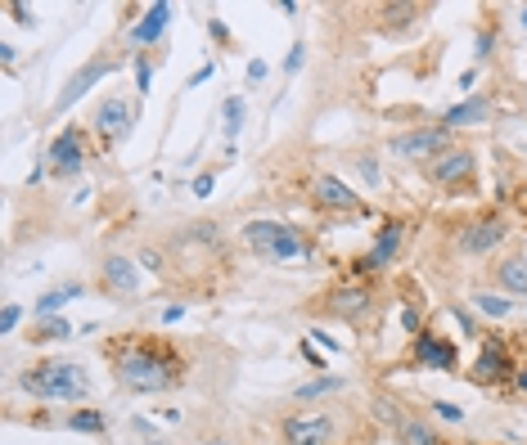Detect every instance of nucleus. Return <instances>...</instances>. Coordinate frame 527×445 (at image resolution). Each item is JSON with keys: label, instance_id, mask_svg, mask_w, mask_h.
Masks as SVG:
<instances>
[{"label": "nucleus", "instance_id": "nucleus-1", "mask_svg": "<svg viewBox=\"0 0 527 445\" xmlns=\"http://www.w3.org/2000/svg\"><path fill=\"white\" fill-rule=\"evenodd\" d=\"M109 364L118 373V382L127 392L140 396H158V392H171L185 373V360L171 342L162 337H113L109 342Z\"/></svg>", "mask_w": 527, "mask_h": 445}, {"label": "nucleus", "instance_id": "nucleus-2", "mask_svg": "<svg viewBox=\"0 0 527 445\" xmlns=\"http://www.w3.org/2000/svg\"><path fill=\"white\" fill-rule=\"evenodd\" d=\"M18 387L27 396H41V401H82L91 392L86 369L82 364H68V360H45V364L23 369L18 373Z\"/></svg>", "mask_w": 527, "mask_h": 445}, {"label": "nucleus", "instance_id": "nucleus-3", "mask_svg": "<svg viewBox=\"0 0 527 445\" xmlns=\"http://www.w3.org/2000/svg\"><path fill=\"white\" fill-rule=\"evenodd\" d=\"M244 243L262 256V261H298L307 256V238L293 229V225H279V221H249L244 225Z\"/></svg>", "mask_w": 527, "mask_h": 445}, {"label": "nucleus", "instance_id": "nucleus-4", "mask_svg": "<svg viewBox=\"0 0 527 445\" xmlns=\"http://www.w3.org/2000/svg\"><path fill=\"white\" fill-rule=\"evenodd\" d=\"M514 378V364H510V346H505V337H483V355L469 364V382H478V387H505Z\"/></svg>", "mask_w": 527, "mask_h": 445}, {"label": "nucleus", "instance_id": "nucleus-5", "mask_svg": "<svg viewBox=\"0 0 527 445\" xmlns=\"http://www.w3.org/2000/svg\"><path fill=\"white\" fill-rule=\"evenodd\" d=\"M446 140L451 131L446 126H419V131H405V135H393V158H442L446 153Z\"/></svg>", "mask_w": 527, "mask_h": 445}, {"label": "nucleus", "instance_id": "nucleus-6", "mask_svg": "<svg viewBox=\"0 0 527 445\" xmlns=\"http://www.w3.org/2000/svg\"><path fill=\"white\" fill-rule=\"evenodd\" d=\"M505 243V221L501 217H483V221L464 225L460 234H455V247L464 252V256H483V252H492V247H501Z\"/></svg>", "mask_w": 527, "mask_h": 445}, {"label": "nucleus", "instance_id": "nucleus-7", "mask_svg": "<svg viewBox=\"0 0 527 445\" xmlns=\"http://www.w3.org/2000/svg\"><path fill=\"white\" fill-rule=\"evenodd\" d=\"M329 437H334L329 414H293V419H284V445H325Z\"/></svg>", "mask_w": 527, "mask_h": 445}, {"label": "nucleus", "instance_id": "nucleus-8", "mask_svg": "<svg viewBox=\"0 0 527 445\" xmlns=\"http://www.w3.org/2000/svg\"><path fill=\"white\" fill-rule=\"evenodd\" d=\"M433 180L442 189H460L473 180V153L469 149H446L442 158H433Z\"/></svg>", "mask_w": 527, "mask_h": 445}, {"label": "nucleus", "instance_id": "nucleus-9", "mask_svg": "<svg viewBox=\"0 0 527 445\" xmlns=\"http://www.w3.org/2000/svg\"><path fill=\"white\" fill-rule=\"evenodd\" d=\"M401 238H405V225H401V221H388L384 229H379V243H375V252H370V256H361L352 270L366 279V275H375V270L393 266V256L401 252Z\"/></svg>", "mask_w": 527, "mask_h": 445}, {"label": "nucleus", "instance_id": "nucleus-10", "mask_svg": "<svg viewBox=\"0 0 527 445\" xmlns=\"http://www.w3.org/2000/svg\"><path fill=\"white\" fill-rule=\"evenodd\" d=\"M95 131H100V144H122L132 135V104L127 100H104L95 112Z\"/></svg>", "mask_w": 527, "mask_h": 445}, {"label": "nucleus", "instance_id": "nucleus-11", "mask_svg": "<svg viewBox=\"0 0 527 445\" xmlns=\"http://www.w3.org/2000/svg\"><path fill=\"white\" fill-rule=\"evenodd\" d=\"M370 288L366 284H343V288H334L329 297H325V311L329 315H338V320H361L366 311H370Z\"/></svg>", "mask_w": 527, "mask_h": 445}, {"label": "nucleus", "instance_id": "nucleus-12", "mask_svg": "<svg viewBox=\"0 0 527 445\" xmlns=\"http://www.w3.org/2000/svg\"><path fill=\"white\" fill-rule=\"evenodd\" d=\"M113 68H118L113 59H95V63H86V68H82V73H77V77H73V82L63 86V95L54 100V112L73 109V104H77V100H82V95H86V91H91L95 82H104V77H109Z\"/></svg>", "mask_w": 527, "mask_h": 445}, {"label": "nucleus", "instance_id": "nucleus-13", "mask_svg": "<svg viewBox=\"0 0 527 445\" xmlns=\"http://www.w3.org/2000/svg\"><path fill=\"white\" fill-rule=\"evenodd\" d=\"M45 162H50L54 176H77V171H82V135H77V131H63V135L50 144Z\"/></svg>", "mask_w": 527, "mask_h": 445}, {"label": "nucleus", "instance_id": "nucleus-14", "mask_svg": "<svg viewBox=\"0 0 527 445\" xmlns=\"http://www.w3.org/2000/svg\"><path fill=\"white\" fill-rule=\"evenodd\" d=\"M415 364H424V369H455V346L437 334H419L415 337Z\"/></svg>", "mask_w": 527, "mask_h": 445}, {"label": "nucleus", "instance_id": "nucleus-15", "mask_svg": "<svg viewBox=\"0 0 527 445\" xmlns=\"http://www.w3.org/2000/svg\"><path fill=\"white\" fill-rule=\"evenodd\" d=\"M104 288L118 293V297L140 293V266L127 261V256H104Z\"/></svg>", "mask_w": 527, "mask_h": 445}, {"label": "nucleus", "instance_id": "nucleus-16", "mask_svg": "<svg viewBox=\"0 0 527 445\" xmlns=\"http://www.w3.org/2000/svg\"><path fill=\"white\" fill-rule=\"evenodd\" d=\"M311 194H316V203L329 208V212H356V208H361L356 194H352L338 176H316V189H311Z\"/></svg>", "mask_w": 527, "mask_h": 445}, {"label": "nucleus", "instance_id": "nucleus-17", "mask_svg": "<svg viewBox=\"0 0 527 445\" xmlns=\"http://www.w3.org/2000/svg\"><path fill=\"white\" fill-rule=\"evenodd\" d=\"M167 23H171V5H167V0H158V5H149V9H144V18L132 27V41H135V45H153V41L167 32Z\"/></svg>", "mask_w": 527, "mask_h": 445}, {"label": "nucleus", "instance_id": "nucleus-18", "mask_svg": "<svg viewBox=\"0 0 527 445\" xmlns=\"http://www.w3.org/2000/svg\"><path fill=\"white\" fill-rule=\"evenodd\" d=\"M496 279H501V288H505V293L523 297V293H527V261H523V256L501 261V266H496Z\"/></svg>", "mask_w": 527, "mask_h": 445}, {"label": "nucleus", "instance_id": "nucleus-19", "mask_svg": "<svg viewBox=\"0 0 527 445\" xmlns=\"http://www.w3.org/2000/svg\"><path fill=\"white\" fill-rule=\"evenodd\" d=\"M487 112H492L487 95H473V100H464V104H455V109L446 112V131H451V126H473V121H483Z\"/></svg>", "mask_w": 527, "mask_h": 445}, {"label": "nucleus", "instance_id": "nucleus-20", "mask_svg": "<svg viewBox=\"0 0 527 445\" xmlns=\"http://www.w3.org/2000/svg\"><path fill=\"white\" fill-rule=\"evenodd\" d=\"M73 297H82V284H63V288H50L45 297H36V315L45 320V315H54L59 306H68Z\"/></svg>", "mask_w": 527, "mask_h": 445}, {"label": "nucleus", "instance_id": "nucleus-21", "mask_svg": "<svg viewBox=\"0 0 527 445\" xmlns=\"http://www.w3.org/2000/svg\"><path fill=\"white\" fill-rule=\"evenodd\" d=\"M68 428H73V432H86V437H104L109 419H104L100 410H77V414H68Z\"/></svg>", "mask_w": 527, "mask_h": 445}, {"label": "nucleus", "instance_id": "nucleus-22", "mask_svg": "<svg viewBox=\"0 0 527 445\" xmlns=\"http://www.w3.org/2000/svg\"><path fill=\"white\" fill-rule=\"evenodd\" d=\"M473 306H478L483 315H492V320H505V315L514 311V302H510L505 293H478V297H473Z\"/></svg>", "mask_w": 527, "mask_h": 445}, {"label": "nucleus", "instance_id": "nucleus-23", "mask_svg": "<svg viewBox=\"0 0 527 445\" xmlns=\"http://www.w3.org/2000/svg\"><path fill=\"white\" fill-rule=\"evenodd\" d=\"M73 334V324L68 320H59V315H45L36 329H32V342H59V337Z\"/></svg>", "mask_w": 527, "mask_h": 445}, {"label": "nucleus", "instance_id": "nucleus-24", "mask_svg": "<svg viewBox=\"0 0 527 445\" xmlns=\"http://www.w3.org/2000/svg\"><path fill=\"white\" fill-rule=\"evenodd\" d=\"M338 387H343V378H334V373H320L316 382L298 387L293 396H298V401H316V396H329V392H338Z\"/></svg>", "mask_w": 527, "mask_h": 445}, {"label": "nucleus", "instance_id": "nucleus-25", "mask_svg": "<svg viewBox=\"0 0 527 445\" xmlns=\"http://www.w3.org/2000/svg\"><path fill=\"white\" fill-rule=\"evenodd\" d=\"M419 14H424V5H384V23L396 27V32H401V27H410Z\"/></svg>", "mask_w": 527, "mask_h": 445}, {"label": "nucleus", "instance_id": "nucleus-26", "mask_svg": "<svg viewBox=\"0 0 527 445\" xmlns=\"http://www.w3.org/2000/svg\"><path fill=\"white\" fill-rule=\"evenodd\" d=\"M226 135H239V131H244V100H239V95H235V100H226Z\"/></svg>", "mask_w": 527, "mask_h": 445}, {"label": "nucleus", "instance_id": "nucleus-27", "mask_svg": "<svg viewBox=\"0 0 527 445\" xmlns=\"http://www.w3.org/2000/svg\"><path fill=\"white\" fill-rule=\"evenodd\" d=\"M401 437H405V445H437V437H433L424 423H405V428H401Z\"/></svg>", "mask_w": 527, "mask_h": 445}, {"label": "nucleus", "instance_id": "nucleus-28", "mask_svg": "<svg viewBox=\"0 0 527 445\" xmlns=\"http://www.w3.org/2000/svg\"><path fill=\"white\" fill-rule=\"evenodd\" d=\"M428 410H433L437 419H446V423H460V419H464V410L451 405V401H428Z\"/></svg>", "mask_w": 527, "mask_h": 445}, {"label": "nucleus", "instance_id": "nucleus-29", "mask_svg": "<svg viewBox=\"0 0 527 445\" xmlns=\"http://www.w3.org/2000/svg\"><path fill=\"white\" fill-rule=\"evenodd\" d=\"M18 320H23V306H14V302H9V306H5V315H0V334L9 337L14 329H18Z\"/></svg>", "mask_w": 527, "mask_h": 445}, {"label": "nucleus", "instance_id": "nucleus-30", "mask_svg": "<svg viewBox=\"0 0 527 445\" xmlns=\"http://www.w3.org/2000/svg\"><path fill=\"white\" fill-rule=\"evenodd\" d=\"M505 387H510V396H527V369H514V378Z\"/></svg>", "mask_w": 527, "mask_h": 445}, {"label": "nucleus", "instance_id": "nucleus-31", "mask_svg": "<svg viewBox=\"0 0 527 445\" xmlns=\"http://www.w3.org/2000/svg\"><path fill=\"white\" fill-rule=\"evenodd\" d=\"M149 77H153V73H149V63L140 59V63H135V86H140V95L149 91Z\"/></svg>", "mask_w": 527, "mask_h": 445}, {"label": "nucleus", "instance_id": "nucleus-32", "mask_svg": "<svg viewBox=\"0 0 527 445\" xmlns=\"http://www.w3.org/2000/svg\"><path fill=\"white\" fill-rule=\"evenodd\" d=\"M9 14H14V18H18V23H23V27H32V23H36V18H32V9H27V5H9Z\"/></svg>", "mask_w": 527, "mask_h": 445}, {"label": "nucleus", "instance_id": "nucleus-33", "mask_svg": "<svg viewBox=\"0 0 527 445\" xmlns=\"http://www.w3.org/2000/svg\"><path fill=\"white\" fill-rule=\"evenodd\" d=\"M302 54H307V50H302V45H293V50H288V59H284V68H288V73H298V68H302Z\"/></svg>", "mask_w": 527, "mask_h": 445}, {"label": "nucleus", "instance_id": "nucleus-34", "mask_svg": "<svg viewBox=\"0 0 527 445\" xmlns=\"http://www.w3.org/2000/svg\"><path fill=\"white\" fill-rule=\"evenodd\" d=\"M212 185H217L212 176H199V180H194V194H199V198H208V194H212Z\"/></svg>", "mask_w": 527, "mask_h": 445}, {"label": "nucleus", "instance_id": "nucleus-35", "mask_svg": "<svg viewBox=\"0 0 527 445\" xmlns=\"http://www.w3.org/2000/svg\"><path fill=\"white\" fill-rule=\"evenodd\" d=\"M492 45H496V36H492V32H483V36H478V54L487 59V54H492Z\"/></svg>", "mask_w": 527, "mask_h": 445}, {"label": "nucleus", "instance_id": "nucleus-36", "mask_svg": "<svg viewBox=\"0 0 527 445\" xmlns=\"http://www.w3.org/2000/svg\"><path fill=\"white\" fill-rule=\"evenodd\" d=\"M212 73H217V68H212V63H203V68H199V73H194V77H190V86H203V82H208V77H212Z\"/></svg>", "mask_w": 527, "mask_h": 445}, {"label": "nucleus", "instance_id": "nucleus-37", "mask_svg": "<svg viewBox=\"0 0 527 445\" xmlns=\"http://www.w3.org/2000/svg\"><path fill=\"white\" fill-rule=\"evenodd\" d=\"M401 324H405L410 334H419V311H401Z\"/></svg>", "mask_w": 527, "mask_h": 445}, {"label": "nucleus", "instance_id": "nucleus-38", "mask_svg": "<svg viewBox=\"0 0 527 445\" xmlns=\"http://www.w3.org/2000/svg\"><path fill=\"white\" fill-rule=\"evenodd\" d=\"M455 324H460V329H464V334H473V329H478V324H473V315H469V311H455Z\"/></svg>", "mask_w": 527, "mask_h": 445}, {"label": "nucleus", "instance_id": "nucleus-39", "mask_svg": "<svg viewBox=\"0 0 527 445\" xmlns=\"http://www.w3.org/2000/svg\"><path fill=\"white\" fill-rule=\"evenodd\" d=\"M266 77V63L262 59H253V63H249V82H262Z\"/></svg>", "mask_w": 527, "mask_h": 445}, {"label": "nucleus", "instance_id": "nucleus-40", "mask_svg": "<svg viewBox=\"0 0 527 445\" xmlns=\"http://www.w3.org/2000/svg\"><path fill=\"white\" fill-rule=\"evenodd\" d=\"M208 32H212V36H217V41H226V36H230V32H226V23H221V18H212V23H208Z\"/></svg>", "mask_w": 527, "mask_h": 445}, {"label": "nucleus", "instance_id": "nucleus-41", "mask_svg": "<svg viewBox=\"0 0 527 445\" xmlns=\"http://www.w3.org/2000/svg\"><path fill=\"white\" fill-rule=\"evenodd\" d=\"M162 320H167V324H176V320H185V306H167V311H162Z\"/></svg>", "mask_w": 527, "mask_h": 445}, {"label": "nucleus", "instance_id": "nucleus-42", "mask_svg": "<svg viewBox=\"0 0 527 445\" xmlns=\"http://www.w3.org/2000/svg\"><path fill=\"white\" fill-rule=\"evenodd\" d=\"M0 59H5V68H14V59H18V50H14V45H0Z\"/></svg>", "mask_w": 527, "mask_h": 445}, {"label": "nucleus", "instance_id": "nucleus-43", "mask_svg": "<svg viewBox=\"0 0 527 445\" xmlns=\"http://www.w3.org/2000/svg\"><path fill=\"white\" fill-rule=\"evenodd\" d=\"M212 445H230V441H212Z\"/></svg>", "mask_w": 527, "mask_h": 445}]
</instances>
